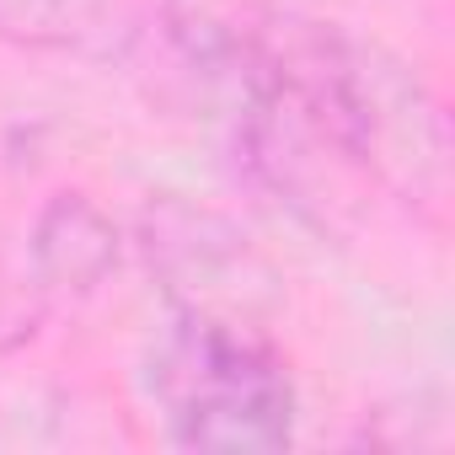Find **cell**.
<instances>
[{
    "instance_id": "cell-4",
    "label": "cell",
    "mask_w": 455,
    "mask_h": 455,
    "mask_svg": "<svg viewBox=\"0 0 455 455\" xmlns=\"http://www.w3.org/2000/svg\"><path fill=\"white\" fill-rule=\"evenodd\" d=\"M145 258L161 268L177 306H209V290L242 268V242L214 214L161 209L145 220Z\"/></svg>"
},
{
    "instance_id": "cell-1",
    "label": "cell",
    "mask_w": 455,
    "mask_h": 455,
    "mask_svg": "<svg viewBox=\"0 0 455 455\" xmlns=\"http://www.w3.org/2000/svg\"><path fill=\"white\" fill-rule=\"evenodd\" d=\"M145 391L166 439L198 455H274L300 418L290 359L236 311L177 306L150 343Z\"/></svg>"
},
{
    "instance_id": "cell-3",
    "label": "cell",
    "mask_w": 455,
    "mask_h": 455,
    "mask_svg": "<svg viewBox=\"0 0 455 455\" xmlns=\"http://www.w3.org/2000/svg\"><path fill=\"white\" fill-rule=\"evenodd\" d=\"M140 38V0H0V44L28 54L124 60Z\"/></svg>"
},
{
    "instance_id": "cell-2",
    "label": "cell",
    "mask_w": 455,
    "mask_h": 455,
    "mask_svg": "<svg viewBox=\"0 0 455 455\" xmlns=\"http://www.w3.org/2000/svg\"><path fill=\"white\" fill-rule=\"evenodd\" d=\"M28 258H33L38 290L60 295V300H86L118 268V225L97 198L65 188L38 209Z\"/></svg>"
}]
</instances>
